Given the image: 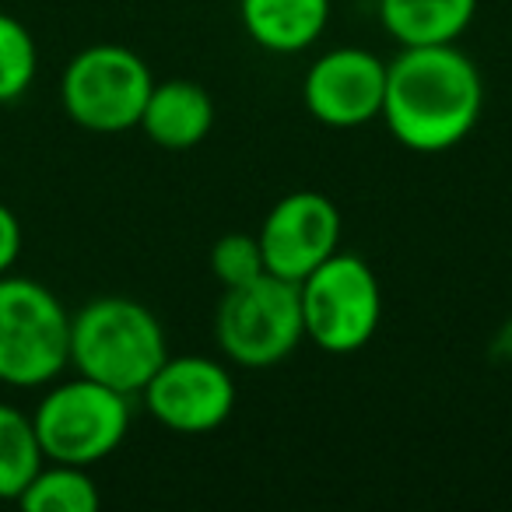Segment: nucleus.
<instances>
[{
  "label": "nucleus",
  "instance_id": "11",
  "mask_svg": "<svg viewBox=\"0 0 512 512\" xmlns=\"http://www.w3.org/2000/svg\"><path fill=\"white\" fill-rule=\"evenodd\" d=\"M137 127L165 151H190L211 134L214 127V102L204 85L197 81L172 78L151 88L148 102Z\"/></svg>",
  "mask_w": 512,
  "mask_h": 512
},
{
  "label": "nucleus",
  "instance_id": "13",
  "mask_svg": "<svg viewBox=\"0 0 512 512\" xmlns=\"http://www.w3.org/2000/svg\"><path fill=\"white\" fill-rule=\"evenodd\" d=\"M477 0H379V22L400 46L456 43L470 29Z\"/></svg>",
  "mask_w": 512,
  "mask_h": 512
},
{
  "label": "nucleus",
  "instance_id": "17",
  "mask_svg": "<svg viewBox=\"0 0 512 512\" xmlns=\"http://www.w3.org/2000/svg\"><path fill=\"white\" fill-rule=\"evenodd\" d=\"M264 271H267L264 249H260V239H256V235L228 232L211 246V274L225 288L246 285V281L260 278Z\"/></svg>",
  "mask_w": 512,
  "mask_h": 512
},
{
  "label": "nucleus",
  "instance_id": "1",
  "mask_svg": "<svg viewBox=\"0 0 512 512\" xmlns=\"http://www.w3.org/2000/svg\"><path fill=\"white\" fill-rule=\"evenodd\" d=\"M484 81L456 43L400 46L386 64L383 123L404 148L435 155L449 151L477 127Z\"/></svg>",
  "mask_w": 512,
  "mask_h": 512
},
{
  "label": "nucleus",
  "instance_id": "8",
  "mask_svg": "<svg viewBox=\"0 0 512 512\" xmlns=\"http://www.w3.org/2000/svg\"><path fill=\"white\" fill-rule=\"evenodd\" d=\"M141 397L162 428L176 435H207L235 411V379L214 358L179 355L158 365Z\"/></svg>",
  "mask_w": 512,
  "mask_h": 512
},
{
  "label": "nucleus",
  "instance_id": "16",
  "mask_svg": "<svg viewBox=\"0 0 512 512\" xmlns=\"http://www.w3.org/2000/svg\"><path fill=\"white\" fill-rule=\"evenodd\" d=\"M39 71V50L32 32L15 15L0 11V106L18 102Z\"/></svg>",
  "mask_w": 512,
  "mask_h": 512
},
{
  "label": "nucleus",
  "instance_id": "3",
  "mask_svg": "<svg viewBox=\"0 0 512 512\" xmlns=\"http://www.w3.org/2000/svg\"><path fill=\"white\" fill-rule=\"evenodd\" d=\"M71 365V313L32 278H0V383L36 390Z\"/></svg>",
  "mask_w": 512,
  "mask_h": 512
},
{
  "label": "nucleus",
  "instance_id": "15",
  "mask_svg": "<svg viewBox=\"0 0 512 512\" xmlns=\"http://www.w3.org/2000/svg\"><path fill=\"white\" fill-rule=\"evenodd\" d=\"M99 488L88 477V467L74 463H53L39 467V474L29 481V488L18 495V505L25 512H95L99 509Z\"/></svg>",
  "mask_w": 512,
  "mask_h": 512
},
{
  "label": "nucleus",
  "instance_id": "10",
  "mask_svg": "<svg viewBox=\"0 0 512 512\" xmlns=\"http://www.w3.org/2000/svg\"><path fill=\"white\" fill-rule=\"evenodd\" d=\"M386 64L362 46L323 53L302 78V102L323 127L355 130L383 113Z\"/></svg>",
  "mask_w": 512,
  "mask_h": 512
},
{
  "label": "nucleus",
  "instance_id": "7",
  "mask_svg": "<svg viewBox=\"0 0 512 512\" xmlns=\"http://www.w3.org/2000/svg\"><path fill=\"white\" fill-rule=\"evenodd\" d=\"M155 78L134 50L99 43L71 57L60 78L64 113L92 134H123L141 123Z\"/></svg>",
  "mask_w": 512,
  "mask_h": 512
},
{
  "label": "nucleus",
  "instance_id": "5",
  "mask_svg": "<svg viewBox=\"0 0 512 512\" xmlns=\"http://www.w3.org/2000/svg\"><path fill=\"white\" fill-rule=\"evenodd\" d=\"M214 337L228 362L242 369H271L285 362L306 337L299 285L264 271L239 288H225L214 316Z\"/></svg>",
  "mask_w": 512,
  "mask_h": 512
},
{
  "label": "nucleus",
  "instance_id": "14",
  "mask_svg": "<svg viewBox=\"0 0 512 512\" xmlns=\"http://www.w3.org/2000/svg\"><path fill=\"white\" fill-rule=\"evenodd\" d=\"M43 463L46 456L32 414L0 404V502H18Z\"/></svg>",
  "mask_w": 512,
  "mask_h": 512
},
{
  "label": "nucleus",
  "instance_id": "18",
  "mask_svg": "<svg viewBox=\"0 0 512 512\" xmlns=\"http://www.w3.org/2000/svg\"><path fill=\"white\" fill-rule=\"evenodd\" d=\"M22 256V221L8 204H0V278L15 267Z\"/></svg>",
  "mask_w": 512,
  "mask_h": 512
},
{
  "label": "nucleus",
  "instance_id": "6",
  "mask_svg": "<svg viewBox=\"0 0 512 512\" xmlns=\"http://www.w3.org/2000/svg\"><path fill=\"white\" fill-rule=\"evenodd\" d=\"M306 337L327 355H355L376 337L383 320V288L358 253L337 249L299 281Z\"/></svg>",
  "mask_w": 512,
  "mask_h": 512
},
{
  "label": "nucleus",
  "instance_id": "2",
  "mask_svg": "<svg viewBox=\"0 0 512 512\" xmlns=\"http://www.w3.org/2000/svg\"><path fill=\"white\" fill-rule=\"evenodd\" d=\"M165 358V330L141 302L106 295L71 316V365L95 383L134 397Z\"/></svg>",
  "mask_w": 512,
  "mask_h": 512
},
{
  "label": "nucleus",
  "instance_id": "9",
  "mask_svg": "<svg viewBox=\"0 0 512 512\" xmlns=\"http://www.w3.org/2000/svg\"><path fill=\"white\" fill-rule=\"evenodd\" d=\"M256 239L267 271L299 285L341 249V211L327 193L295 190L267 211Z\"/></svg>",
  "mask_w": 512,
  "mask_h": 512
},
{
  "label": "nucleus",
  "instance_id": "4",
  "mask_svg": "<svg viewBox=\"0 0 512 512\" xmlns=\"http://www.w3.org/2000/svg\"><path fill=\"white\" fill-rule=\"evenodd\" d=\"M32 425L46 460L95 467L127 439L130 397L78 372V379L57 383L39 400Z\"/></svg>",
  "mask_w": 512,
  "mask_h": 512
},
{
  "label": "nucleus",
  "instance_id": "12",
  "mask_svg": "<svg viewBox=\"0 0 512 512\" xmlns=\"http://www.w3.org/2000/svg\"><path fill=\"white\" fill-rule=\"evenodd\" d=\"M246 36L267 53H302L323 36L330 0H239Z\"/></svg>",
  "mask_w": 512,
  "mask_h": 512
}]
</instances>
